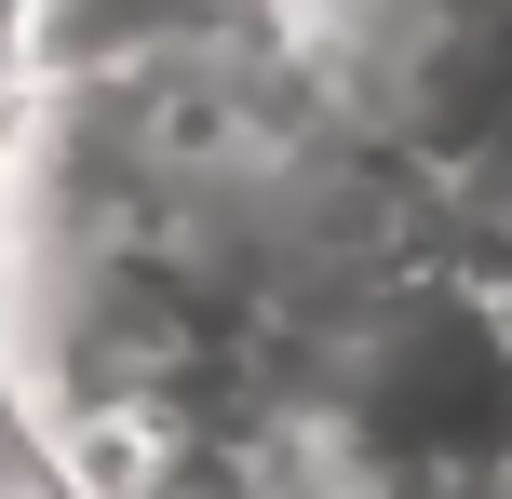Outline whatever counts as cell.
Here are the masks:
<instances>
[{
    "label": "cell",
    "mask_w": 512,
    "mask_h": 499,
    "mask_svg": "<svg viewBox=\"0 0 512 499\" xmlns=\"http://www.w3.org/2000/svg\"><path fill=\"white\" fill-rule=\"evenodd\" d=\"M283 446H297V486H432V499L512 486V297H499V270L418 243L364 297H337L324 338L283 378Z\"/></svg>",
    "instance_id": "obj_1"
},
{
    "label": "cell",
    "mask_w": 512,
    "mask_h": 499,
    "mask_svg": "<svg viewBox=\"0 0 512 499\" xmlns=\"http://www.w3.org/2000/svg\"><path fill=\"white\" fill-rule=\"evenodd\" d=\"M297 0H14V81H108V68H189V54L283 41Z\"/></svg>",
    "instance_id": "obj_2"
}]
</instances>
